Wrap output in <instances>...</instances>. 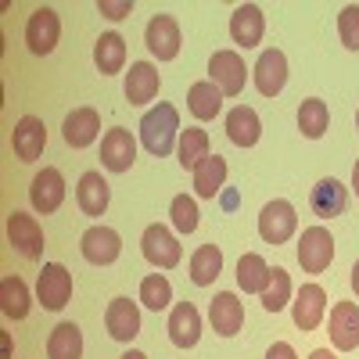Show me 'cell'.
Instances as JSON below:
<instances>
[{"label": "cell", "instance_id": "6da1fadb", "mask_svg": "<svg viewBox=\"0 0 359 359\" xmlns=\"http://www.w3.org/2000/svg\"><path fill=\"white\" fill-rule=\"evenodd\" d=\"M180 133H184V130H180V111L169 101L155 104L151 111L140 118V140H144V147L155 158H165L172 151V147L180 144Z\"/></svg>", "mask_w": 359, "mask_h": 359}, {"label": "cell", "instance_id": "7a4b0ae2", "mask_svg": "<svg viewBox=\"0 0 359 359\" xmlns=\"http://www.w3.org/2000/svg\"><path fill=\"white\" fill-rule=\"evenodd\" d=\"M298 230V216H294V205L284 201V198H273V201H266L262 205V212H259V237L266 245H287L291 237Z\"/></svg>", "mask_w": 359, "mask_h": 359}, {"label": "cell", "instance_id": "3957f363", "mask_svg": "<svg viewBox=\"0 0 359 359\" xmlns=\"http://www.w3.org/2000/svg\"><path fill=\"white\" fill-rule=\"evenodd\" d=\"M334 262V237L327 226H306L302 241H298V266L302 273H323L327 266Z\"/></svg>", "mask_w": 359, "mask_h": 359}, {"label": "cell", "instance_id": "277c9868", "mask_svg": "<svg viewBox=\"0 0 359 359\" xmlns=\"http://www.w3.org/2000/svg\"><path fill=\"white\" fill-rule=\"evenodd\" d=\"M36 298L47 313H62L72 298V273L62 262H43L36 277Z\"/></svg>", "mask_w": 359, "mask_h": 359}, {"label": "cell", "instance_id": "5b68a950", "mask_svg": "<svg viewBox=\"0 0 359 359\" xmlns=\"http://www.w3.org/2000/svg\"><path fill=\"white\" fill-rule=\"evenodd\" d=\"M140 252H144V259L151 262L155 269H172V266H180V259H184V248H180L176 233L169 226H162V223H151L144 230Z\"/></svg>", "mask_w": 359, "mask_h": 359}, {"label": "cell", "instance_id": "8992f818", "mask_svg": "<svg viewBox=\"0 0 359 359\" xmlns=\"http://www.w3.org/2000/svg\"><path fill=\"white\" fill-rule=\"evenodd\" d=\"M208 79L223 90V97H237L245 90V83H248L245 57L237 50H216L212 57H208Z\"/></svg>", "mask_w": 359, "mask_h": 359}, {"label": "cell", "instance_id": "52a82bcc", "mask_svg": "<svg viewBox=\"0 0 359 359\" xmlns=\"http://www.w3.org/2000/svg\"><path fill=\"white\" fill-rule=\"evenodd\" d=\"M57 40H62V18H57L54 8H36L25 22V47L33 50L36 57H47Z\"/></svg>", "mask_w": 359, "mask_h": 359}, {"label": "cell", "instance_id": "ba28073f", "mask_svg": "<svg viewBox=\"0 0 359 359\" xmlns=\"http://www.w3.org/2000/svg\"><path fill=\"white\" fill-rule=\"evenodd\" d=\"M8 245L22 255V259H40L47 241H43V226L36 223V216L29 212H15L8 216Z\"/></svg>", "mask_w": 359, "mask_h": 359}, {"label": "cell", "instance_id": "9c48e42d", "mask_svg": "<svg viewBox=\"0 0 359 359\" xmlns=\"http://www.w3.org/2000/svg\"><path fill=\"white\" fill-rule=\"evenodd\" d=\"M29 201H33V208L40 216H50L62 208L65 201V176L62 169H54V165H43L36 176H33V184H29Z\"/></svg>", "mask_w": 359, "mask_h": 359}, {"label": "cell", "instance_id": "30bf717a", "mask_svg": "<svg viewBox=\"0 0 359 359\" xmlns=\"http://www.w3.org/2000/svg\"><path fill=\"white\" fill-rule=\"evenodd\" d=\"M79 252H83L86 262H94V266H111L118 255H123V237H118V230L97 223V226H90L79 237Z\"/></svg>", "mask_w": 359, "mask_h": 359}, {"label": "cell", "instance_id": "8fae6325", "mask_svg": "<svg viewBox=\"0 0 359 359\" xmlns=\"http://www.w3.org/2000/svg\"><path fill=\"white\" fill-rule=\"evenodd\" d=\"M327 316V291L320 284H302L291 298V320L298 331H316Z\"/></svg>", "mask_w": 359, "mask_h": 359}, {"label": "cell", "instance_id": "7c38bea8", "mask_svg": "<svg viewBox=\"0 0 359 359\" xmlns=\"http://www.w3.org/2000/svg\"><path fill=\"white\" fill-rule=\"evenodd\" d=\"M252 79H255V90L262 97H277L280 90L287 86V57H284V50L266 47L259 54L255 69H252Z\"/></svg>", "mask_w": 359, "mask_h": 359}, {"label": "cell", "instance_id": "4fadbf2b", "mask_svg": "<svg viewBox=\"0 0 359 359\" xmlns=\"http://www.w3.org/2000/svg\"><path fill=\"white\" fill-rule=\"evenodd\" d=\"M327 334L338 352L359 348V302H334L331 320H327Z\"/></svg>", "mask_w": 359, "mask_h": 359}, {"label": "cell", "instance_id": "5bb4252c", "mask_svg": "<svg viewBox=\"0 0 359 359\" xmlns=\"http://www.w3.org/2000/svg\"><path fill=\"white\" fill-rule=\"evenodd\" d=\"M144 43L158 62H172V57L180 54V43H184L180 40V22L172 15H155L144 29Z\"/></svg>", "mask_w": 359, "mask_h": 359}, {"label": "cell", "instance_id": "9a60e30c", "mask_svg": "<svg viewBox=\"0 0 359 359\" xmlns=\"http://www.w3.org/2000/svg\"><path fill=\"white\" fill-rule=\"evenodd\" d=\"M133 158H137V140H133L130 130L115 126L101 137V165L108 172H130Z\"/></svg>", "mask_w": 359, "mask_h": 359}, {"label": "cell", "instance_id": "2e32d148", "mask_svg": "<svg viewBox=\"0 0 359 359\" xmlns=\"http://www.w3.org/2000/svg\"><path fill=\"white\" fill-rule=\"evenodd\" d=\"M262 33H266V15L259 4H241L233 15H230V40L241 47V50H252L262 43Z\"/></svg>", "mask_w": 359, "mask_h": 359}, {"label": "cell", "instance_id": "e0dca14e", "mask_svg": "<svg viewBox=\"0 0 359 359\" xmlns=\"http://www.w3.org/2000/svg\"><path fill=\"white\" fill-rule=\"evenodd\" d=\"M208 323H212V331L219 338H233L245 327V306H241V298H237L233 291H219L212 298V306H208Z\"/></svg>", "mask_w": 359, "mask_h": 359}, {"label": "cell", "instance_id": "ac0fdd59", "mask_svg": "<svg viewBox=\"0 0 359 359\" xmlns=\"http://www.w3.org/2000/svg\"><path fill=\"white\" fill-rule=\"evenodd\" d=\"M11 147H15V155L22 162H36L43 155V147H47V126H43V118L22 115L18 123H15V133H11Z\"/></svg>", "mask_w": 359, "mask_h": 359}, {"label": "cell", "instance_id": "d6986e66", "mask_svg": "<svg viewBox=\"0 0 359 359\" xmlns=\"http://www.w3.org/2000/svg\"><path fill=\"white\" fill-rule=\"evenodd\" d=\"M169 341L176 348H194L198 338H201V313L194 302H176L169 309Z\"/></svg>", "mask_w": 359, "mask_h": 359}, {"label": "cell", "instance_id": "ffe728a7", "mask_svg": "<svg viewBox=\"0 0 359 359\" xmlns=\"http://www.w3.org/2000/svg\"><path fill=\"white\" fill-rule=\"evenodd\" d=\"M62 137H65L69 147H76V151L90 147V144L101 137V115H97V108H72V111L65 115Z\"/></svg>", "mask_w": 359, "mask_h": 359}, {"label": "cell", "instance_id": "44dd1931", "mask_svg": "<svg viewBox=\"0 0 359 359\" xmlns=\"http://www.w3.org/2000/svg\"><path fill=\"white\" fill-rule=\"evenodd\" d=\"M104 327H108V334L115 341H133L140 334V309L137 302H130V298H111L108 309H104Z\"/></svg>", "mask_w": 359, "mask_h": 359}, {"label": "cell", "instance_id": "7402d4cb", "mask_svg": "<svg viewBox=\"0 0 359 359\" xmlns=\"http://www.w3.org/2000/svg\"><path fill=\"white\" fill-rule=\"evenodd\" d=\"M345 205H348V191H345L341 180H334V176H323L320 184L309 191V208H313V216H320V219L341 216Z\"/></svg>", "mask_w": 359, "mask_h": 359}, {"label": "cell", "instance_id": "603a6c76", "mask_svg": "<svg viewBox=\"0 0 359 359\" xmlns=\"http://www.w3.org/2000/svg\"><path fill=\"white\" fill-rule=\"evenodd\" d=\"M76 201L86 216H104L108 212V201H111V187H108V180L97 172V169H90L79 176V184H76Z\"/></svg>", "mask_w": 359, "mask_h": 359}, {"label": "cell", "instance_id": "cb8c5ba5", "mask_svg": "<svg viewBox=\"0 0 359 359\" xmlns=\"http://www.w3.org/2000/svg\"><path fill=\"white\" fill-rule=\"evenodd\" d=\"M158 86H162V76L151 62H133L130 72H126V101L130 104H147L158 97Z\"/></svg>", "mask_w": 359, "mask_h": 359}, {"label": "cell", "instance_id": "d4e9b609", "mask_svg": "<svg viewBox=\"0 0 359 359\" xmlns=\"http://www.w3.org/2000/svg\"><path fill=\"white\" fill-rule=\"evenodd\" d=\"M226 137L237 144V147H255L259 137H262V118L255 108L248 104H237L226 111Z\"/></svg>", "mask_w": 359, "mask_h": 359}, {"label": "cell", "instance_id": "484cf974", "mask_svg": "<svg viewBox=\"0 0 359 359\" xmlns=\"http://www.w3.org/2000/svg\"><path fill=\"white\" fill-rule=\"evenodd\" d=\"M29 309H33V294H29V284L18 273H8L0 280V313L8 320H25Z\"/></svg>", "mask_w": 359, "mask_h": 359}, {"label": "cell", "instance_id": "4316f807", "mask_svg": "<svg viewBox=\"0 0 359 359\" xmlns=\"http://www.w3.org/2000/svg\"><path fill=\"white\" fill-rule=\"evenodd\" d=\"M187 108L198 123H208L223 111V90L212 83V79H198L191 90H187Z\"/></svg>", "mask_w": 359, "mask_h": 359}, {"label": "cell", "instance_id": "83f0119b", "mask_svg": "<svg viewBox=\"0 0 359 359\" xmlns=\"http://www.w3.org/2000/svg\"><path fill=\"white\" fill-rule=\"evenodd\" d=\"M47 359H83V331L72 320H62L47 338Z\"/></svg>", "mask_w": 359, "mask_h": 359}, {"label": "cell", "instance_id": "f1b7e54d", "mask_svg": "<svg viewBox=\"0 0 359 359\" xmlns=\"http://www.w3.org/2000/svg\"><path fill=\"white\" fill-rule=\"evenodd\" d=\"M94 65L101 76H115L126 65V40L118 33H101L94 43Z\"/></svg>", "mask_w": 359, "mask_h": 359}, {"label": "cell", "instance_id": "f546056e", "mask_svg": "<svg viewBox=\"0 0 359 359\" xmlns=\"http://www.w3.org/2000/svg\"><path fill=\"white\" fill-rule=\"evenodd\" d=\"M269 284V266L259 252H245L241 259H237V287H241L245 294H262Z\"/></svg>", "mask_w": 359, "mask_h": 359}, {"label": "cell", "instance_id": "4dcf8cb0", "mask_svg": "<svg viewBox=\"0 0 359 359\" xmlns=\"http://www.w3.org/2000/svg\"><path fill=\"white\" fill-rule=\"evenodd\" d=\"M298 130H302V137H309V140H320L327 130H331V108H327V101L306 97L302 104H298Z\"/></svg>", "mask_w": 359, "mask_h": 359}, {"label": "cell", "instance_id": "1f68e13d", "mask_svg": "<svg viewBox=\"0 0 359 359\" xmlns=\"http://www.w3.org/2000/svg\"><path fill=\"white\" fill-rule=\"evenodd\" d=\"M226 184V158L223 155H208L194 169V194L198 198H216Z\"/></svg>", "mask_w": 359, "mask_h": 359}, {"label": "cell", "instance_id": "d6a6232c", "mask_svg": "<svg viewBox=\"0 0 359 359\" xmlns=\"http://www.w3.org/2000/svg\"><path fill=\"white\" fill-rule=\"evenodd\" d=\"M219 273H223V252L216 245H201L191 255V280L198 287H208V284H216Z\"/></svg>", "mask_w": 359, "mask_h": 359}, {"label": "cell", "instance_id": "836d02e7", "mask_svg": "<svg viewBox=\"0 0 359 359\" xmlns=\"http://www.w3.org/2000/svg\"><path fill=\"white\" fill-rule=\"evenodd\" d=\"M176 155H180V165L194 172V169L208 158V133H205L201 126H187L184 133H180Z\"/></svg>", "mask_w": 359, "mask_h": 359}, {"label": "cell", "instance_id": "e575fe53", "mask_svg": "<svg viewBox=\"0 0 359 359\" xmlns=\"http://www.w3.org/2000/svg\"><path fill=\"white\" fill-rule=\"evenodd\" d=\"M291 298H294V287H291L287 269L284 266H273V269H269V284L262 291V309L266 313H280L284 306H291Z\"/></svg>", "mask_w": 359, "mask_h": 359}, {"label": "cell", "instance_id": "d590c367", "mask_svg": "<svg viewBox=\"0 0 359 359\" xmlns=\"http://www.w3.org/2000/svg\"><path fill=\"white\" fill-rule=\"evenodd\" d=\"M140 302H144L147 309H155V313L169 309V302H172V284H169L162 273H147V277L140 280Z\"/></svg>", "mask_w": 359, "mask_h": 359}, {"label": "cell", "instance_id": "8d00e7d4", "mask_svg": "<svg viewBox=\"0 0 359 359\" xmlns=\"http://www.w3.org/2000/svg\"><path fill=\"white\" fill-rule=\"evenodd\" d=\"M169 219H172L176 233H194L198 230V201L187 194H176L169 201Z\"/></svg>", "mask_w": 359, "mask_h": 359}, {"label": "cell", "instance_id": "74e56055", "mask_svg": "<svg viewBox=\"0 0 359 359\" xmlns=\"http://www.w3.org/2000/svg\"><path fill=\"white\" fill-rule=\"evenodd\" d=\"M338 36L348 50H359V4H348L341 8L338 15Z\"/></svg>", "mask_w": 359, "mask_h": 359}, {"label": "cell", "instance_id": "f35d334b", "mask_svg": "<svg viewBox=\"0 0 359 359\" xmlns=\"http://www.w3.org/2000/svg\"><path fill=\"white\" fill-rule=\"evenodd\" d=\"M97 11H101L104 18H111V22L130 18V15H133V0H97Z\"/></svg>", "mask_w": 359, "mask_h": 359}, {"label": "cell", "instance_id": "ab89813d", "mask_svg": "<svg viewBox=\"0 0 359 359\" xmlns=\"http://www.w3.org/2000/svg\"><path fill=\"white\" fill-rule=\"evenodd\" d=\"M266 359H298V355H294V348H291L287 341H277V345H269Z\"/></svg>", "mask_w": 359, "mask_h": 359}, {"label": "cell", "instance_id": "60d3db41", "mask_svg": "<svg viewBox=\"0 0 359 359\" xmlns=\"http://www.w3.org/2000/svg\"><path fill=\"white\" fill-rule=\"evenodd\" d=\"M0 359H11V334H0Z\"/></svg>", "mask_w": 359, "mask_h": 359}, {"label": "cell", "instance_id": "b9f144b4", "mask_svg": "<svg viewBox=\"0 0 359 359\" xmlns=\"http://www.w3.org/2000/svg\"><path fill=\"white\" fill-rule=\"evenodd\" d=\"M309 359H338L331 348H316V352H309Z\"/></svg>", "mask_w": 359, "mask_h": 359}, {"label": "cell", "instance_id": "7bdbcfd3", "mask_svg": "<svg viewBox=\"0 0 359 359\" xmlns=\"http://www.w3.org/2000/svg\"><path fill=\"white\" fill-rule=\"evenodd\" d=\"M352 291H355V298H359V262L352 266Z\"/></svg>", "mask_w": 359, "mask_h": 359}, {"label": "cell", "instance_id": "ee69618b", "mask_svg": "<svg viewBox=\"0 0 359 359\" xmlns=\"http://www.w3.org/2000/svg\"><path fill=\"white\" fill-rule=\"evenodd\" d=\"M352 194L359 198V162H355V169H352Z\"/></svg>", "mask_w": 359, "mask_h": 359}, {"label": "cell", "instance_id": "f6af8a7d", "mask_svg": "<svg viewBox=\"0 0 359 359\" xmlns=\"http://www.w3.org/2000/svg\"><path fill=\"white\" fill-rule=\"evenodd\" d=\"M123 359H147V355H144V352H140V348H130V352H126V355H123Z\"/></svg>", "mask_w": 359, "mask_h": 359}, {"label": "cell", "instance_id": "bcb514c9", "mask_svg": "<svg viewBox=\"0 0 359 359\" xmlns=\"http://www.w3.org/2000/svg\"><path fill=\"white\" fill-rule=\"evenodd\" d=\"M355 130H359V111H355Z\"/></svg>", "mask_w": 359, "mask_h": 359}]
</instances>
